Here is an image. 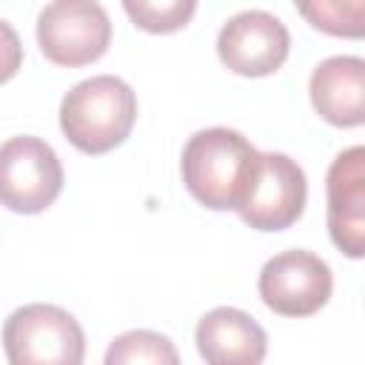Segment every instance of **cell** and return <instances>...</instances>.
<instances>
[{
    "label": "cell",
    "instance_id": "1",
    "mask_svg": "<svg viewBox=\"0 0 365 365\" xmlns=\"http://www.w3.org/2000/svg\"><path fill=\"white\" fill-rule=\"evenodd\" d=\"M259 154L262 151L234 128H202L188 137L182 148V182L200 205L211 211H240L257 180Z\"/></svg>",
    "mask_w": 365,
    "mask_h": 365
},
{
    "label": "cell",
    "instance_id": "2",
    "mask_svg": "<svg viewBox=\"0 0 365 365\" xmlns=\"http://www.w3.org/2000/svg\"><path fill=\"white\" fill-rule=\"evenodd\" d=\"M137 120V94L114 74H97L66 91L60 128L83 154H106L125 143Z\"/></svg>",
    "mask_w": 365,
    "mask_h": 365
},
{
    "label": "cell",
    "instance_id": "7",
    "mask_svg": "<svg viewBox=\"0 0 365 365\" xmlns=\"http://www.w3.org/2000/svg\"><path fill=\"white\" fill-rule=\"evenodd\" d=\"M291 34L271 11L248 9L228 17L217 34L222 66L240 77H268L288 60Z\"/></svg>",
    "mask_w": 365,
    "mask_h": 365
},
{
    "label": "cell",
    "instance_id": "6",
    "mask_svg": "<svg viewBox=\"0 0 365 365\" xmlns=\"http://www.w3.org/2000/svg\"><path fill=\"white\" fill-rule=\"evenodd\" d=\"M262 302L279 317H311L331 299L334 277L322 257L291 248L274 254L257 279Z\"/></svg>",
    "mask_w": 365,
    "mask_h": 365
},
{
    "label": "cell",
    "instance_id": "8",
    "mask_svg": "<svg viewBox=\"0 0 365 365\" xmlns=\"http://www.w3.org/2000/svg\"><path fill=\"white\" fill-rule=\"evenodd\" d=\"M305 200L308 182L299 163L288 154L265 151L259 154V171L240 205V217L254 231H285L302 217Z\"/></svg>",
    "mask_w": 365,
    "mask_h": 365
},
{
    "label": "cell",
    "instance_id": "12",
    "mask_svg": "<svg viewBox=\"0 0 365 365\" xmlns=\"http://www.w3.org/2000/svg\"><path fill=\"white\" fill-rule=\"evenodd\" d=\"M294 6L322 34L348 40L365 34V0H294Z\"/></svg>",
    "mask_w": 365,
    "mask_h": 365
},
{
    "label": "cell",
    "instance_id": "14",
    "mask_svg": "<svg viewBox=\"0 0 365 365\" xmlns=\"http://www.w3.org/2000/svg\"><path fill=\"white\" fill-rule=\"evenodd\" d=\"M128 20L148 34H171L191 23L197 0H123Z\"/></svg>",
    "mask_w": 365,
    "mask_h": 365
},
{
    "label": "cell",
    "instance_id": "4",
    "mask_svg": "<svg viewBox=\"0 0 365 365\" xmlns=\"http://www.w3.org/2000/svg\"><path fill=\"white\" fill-rule=\"evenodd\" d=\"M37 43L54 66H88L111 46L108 11L97 0H51L37 14Z\"/></svg>",
    "mask_w": 365,
    "mask_h": 365
},
{
    "label": "cell",
    "instance_id": "9",
    "mask_svg": "<svg viewBox=\"0 0 365 365\" xmlns=\"http://www.w3.org/2000/svg\"><path fill=\"white\" fill-rule=\"evenodd\" d=\"M328 234L351 259L365 254V148L351 145L328 168Z\"/></svg>",
    "mask_w": 365,
    "mask_h": 365
},
{
    "label": "cell",
    "instance_id": "3",
    "mask_svg": "<svg viewBox=\"0 0 365 365\" xmlns=\"http://www.w3.org/2000/svg\"><path fill=\"white\" fill-rule=\"evenodd\" d=\"M3 348L11 365H80L86 334L66 308L31 302L3 322Z\"/></svg>",
    "mask_w": 365,
    "mask_h": 365
},
{
    "label": "cell",
    "instance_id": "5",
    "mask_svg": "<svg viewBox=\"0 0 365 365\" xmlns=\"http://www.w3.org/2000/svg\"><path fill=\"white\" fill-rule=\"evenodd\" d=\"M63 163L40 137H11L0 145V205L14 214H40L63 191Z\"/></svg>",
    "mask_w": 365,
    "mask_h": 365
},
{
    "label": "cell",
    "instance_id": "10",
    "mask_svg": "<svg viewBox=\"0 0 365 365\" xmlns=\"http://www.w3.org/2000/svg\"><path fill=\"white\" fill-rule=\"evenodd\" d=\"M194 342L208 365H257L268 351V334L262 325L231 305H220L202 314L194 331Z\"/></svg>",
    "mask_w": 365,
    "mask_h": 365
},
{
    "label": "cell",
    "instance_id": "15",
    "mask_svg": "<svg viewBox=\"0 0 365 365\" xmlns=\"http://www.w3.org/2000/svg\"><path fill=\"white\" fill-rule=\"evenodd\" d=\"M23 66V43L17 37V31L0 20V86L9 83Z\"/></svg>",
    "mask_w": 365,
    "mask_h": 365
},
{
    "label": "cell",
    "instance_id": "13",
    "mask_svg": "<svg viewBox=\"0 0 365 365\" xmlns=\"http://www.w3.org/2000/svg\"><path fill=\"white\" fill-rule=\"evenodd\" d=\"M134 362H151V365H177L180 354L174 342L157 331H125L117 339H111L106 351V365H134Z\"/></svg>",
    "mask_w": 365,
    "mask_h": 365
},
{
    "label": "cell",
    "instance_id": "11",
    "mask_svg": "<svg viewBox=\"0 0 365 365\" xmlns=\"http://www.w3.org/2000/svg\"><path fill=\"white\" fill-rule=\"evenodd\" d=\"M314 111L336 125L356 128L365 123V60L354 54H336L322 60L311 74Z\"/></svg>",
    "mask_w": 365,
    "mask_h": 365
}]
</instances>
